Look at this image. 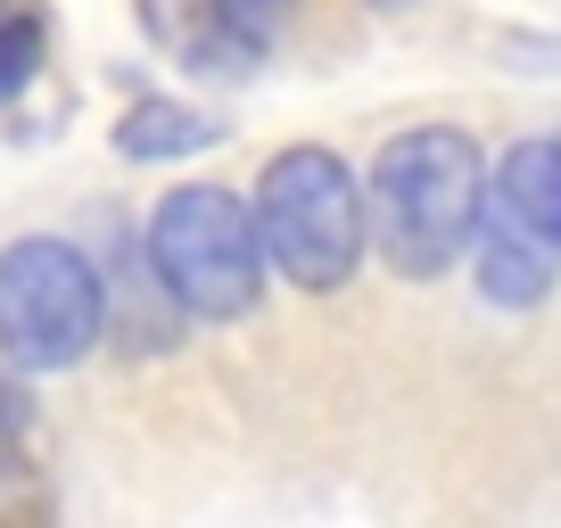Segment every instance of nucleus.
Returning <instances> with one entry per match:
<instances>
[{
	"instance_id": "obj_1",
	"label": "nucleus",
	"mask_w": 561,
	"mask_h": 528,
	"mask_svg": "<svg viewBox=\"0 0 561 528\" xmlns=\"http://www.w3.org/2000/svg\"><path fill=\"white\" fill-rule=\"evenodd\" d=\"M479 207H488V158L455 124H413L371 158L364 182V248H380L388 273L438 282L471 248Z\"/></svg>"
},
{
	"instance_id": "obj_2",
	"label": "nucleus",
	"mask_w": 561,
	"mask_h": 528,
	"mask_svg": "<svg viewBox=\"0 0 561 528\" xmlns=\"http://www.w3.org/2000/svg\"><path fill=\"white\" fill-rule=\"evenodd\" d=\"M256 248L280 282L298 289H347L364 264V182L347 174L339 149H280L256 174Z\"/></svg>"
},
{
	"instance_id": "obj_3",
	"label": "nucleus",
	"mask_w": 561,
	"mask_h": 528,
	"mask_svg": "<svg viewBox=\"0 0 561 528\" xmlns=\"http://www.w3.org/2000/svg\"><path fill=\"white\" fill-rule=\"evenodd\" d=\"M149 273L158 289L198 322H240L264 289V248H256V215L240 191L215 182H182L174 198H158L149 215Z\"/></svg>"
},
{
	"instance_id": "obj_4",
	"label": "nucleus",
	"mask_w": 561,
	"mask_h": 528,
	"mask_svg": "<svg viewBox=\"0 0 561 528\" xmlns=\"http://www.w3.org/2000/svg\"><path fill=\"white\" fill-rule=\"evenodd\" d=\"M100 273L75 240H18L0 256V355L25 371H67L100 347Z\"/></svg>"
},
{
	"instance_id": "obj_5",
	"label": "nucleus",
	"mask_w": 561,
	"mask_h": 528,
	"mask_svg": "<svg viewBox=\"0 0 561 528\" xmlns=\"http://www.w3.org/2000/svg\"><path fill=\"white\" fill-rule=\"evenodd\" d=\"M140 25H149L182 67H198V74H248V67H256V50L215 18V0H140Z\"/></svg>"
},
{
	"instance_id": "obj_6",
	"label": "nucleus",
	"mask_w": 561,
	"mask_h": 528,
	"mask_svg": "<svg viewBox=\"0 0 561 528\" xmlns=\"http://www.w3.org/2000/svg\"><path fill=\"white\" fill-rule=\"evenodd\" d=\"M479 289H488L495 306H537L545 289H553V248L545 240H528L512 215H495V207H479Z\"/></svg>"
},
{
	"instance_id": "obj_7",
	"label": "nucleus",
	"mask_w": 561,
	"mask_h": 528,
	"mask_svg": "<svg viewBox=\"0 0 561 528\" xmlns=\"http://www.w3.org/2000/svg\"><path fill=\"white\" fill-rule=\"evenodd\" d=\"M224 124L207 116V107H182V100H140V107H124V124H116V149L133 165H158V158H191V149H207Z\"/></svg>"
},
{
	"instance_id": "obj_8",
	"label": "nucleus",
	"mask_w": 561,
	"mask_h": 528,
	"mask_svg": "<svg viewBox=\"0 0 561 528\" xmlns=\"http://www.w3.org/2000/svg\"><path fill=\"white\" fill-rule=\"evenodd\" d=\"M34 74H42V25L34 18H0V107L18 100Z\"/></svg>"
},
{
	"instance_id": "obj_9",
	"label": "nucleus",
	"mask_w": 561,
	"mask_h": 528,
	"mask_svg": "<svg viewBox=\"0 0 561 528\" xmlns=\"http://www.w3.org/2000/svg\"><path fill=\"white\" fill-rule=\"evenodd\" d=\"M289 9H298V0H215V18H224V25H231V34H240V42H248L256 58H264V50L280 42Z\"/></svg>"
},
{
	"instance_id": "obj_10",
	"label": "nucleus",
	"mask_w": 561,
	"mask_h": 528,
	"mask_svg": "<svg viewBox=\"0 0 561 528\" xmlns=\"http://www.w3.org/2000/svg\"><path fill=\"white\" fill-rule=\"evenodd\" d=\"M18 429H25V397H18V380L0 371V446L18 438Z\"/></svg>"
},
{
	"instance_id": "obj_11",
	"label": "nucleus",
	"mask_w": 561,
	"mask_h": 528,
	"mask_svg": "<svg viewBox=\"0 0 561 528\" xmlns=\"http://www.w3.org/2000/svg\"><path fill=\"white\" fill-rule=\"evenodd\" d=\"M553 165H561V133H553Z\"/></svg>"
},
{
	"instance_id": "obj_12",
	"label": "nucleus",
	"mask_w": 561,
	"mask_h": 528,
	"mask_svg": "<svg viewBox=\"0 0 561 528\" xmlns=\"http://www.w3.org/2000/svg\"><path fill=\"white\" fill-rule=\"evenodd\" d=\"M380 9H404V0H380Z\"/></svg>"
}]
</instances>
